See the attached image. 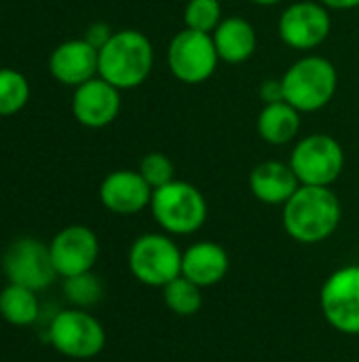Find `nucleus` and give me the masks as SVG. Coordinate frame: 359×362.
<instances>
[{"instance_id":"f257e3e1","label":"nucleus","mask_w":359,"mask_h":362,"mask_svg":"<svg viewBox=\"0 0 359 362\" xmlns=\"http://www.w3.org/2000/svg\"><path fill=\"white\" fill-rule=\"evenodd\" d=\"M281 208V225L286 233L294 242L307 246L326 242L334 235L343 218L341 199L330 187L300 185Z\"/></svg>"},{"instance_id":"f03ea898","label":"nucleus","mask_w":359,"mask_h":362,"mask_svg":"<svg viewBox=\"0 0 359 362\" xmlns=\"http://www.w3.org/2000/svg\"><path fill=\"white\" fill-rule=\"evenodd\" d=\"M154 66L150 38L140 30H116L99 49V72L104 81L121 91L144 85Z\"/></svg>"},{"instance_id":"7ed1b4c3","label":"nucleus","mask_w":359,"mask_h":362,"mask_svg":"<svg viewBox=\"0 0 359 362\" xmlns=\"http://www.w3.org/2000/svg\"><path fill=\"white\" fill-rule=\"evenodd\" d=\"M286 102L298 112H317L326 108L339 87V72L324 55H305L281 76Z\"/></svg>"},{"instance_id":"20e7f679","label":"nucleus","mask_w":359,"mask_h":362,"mask_svg":"<svg viewBox=\"0 0 359 362\" xmlns=\"http://www.w3.org/2000/svg\"><path fill=\"white\" fill-rule=\"evenodd\" d=\"M150 212L169 235H193L207 221L205 195L186 180H171L152 191Z\"/></svg>"},{"instance_id":"39448f33","label":"nucleus","mask_w":359,"mask_h":362,"mask_svg":"<svg viewBox=\"0 0 359 362\" xmlns=\"http://www.w3.org/2000/svg\"><path fill=\"white\" fill-rule=\"evenodd\" d=\"M127 265L131 276L150 288H163L182 276V250L169 233H144L129 246Z\"/></svg>"},{"instance_id":"423d86ee","label":"nucleus","mask_w":359,"mask_h":362,"mask_svg":"<svg viewBox=\"0 0 359 362\" xmlns=\"http://www.w3.org/2000/svg\"><path fill=\"white\" fill-rule=\"evenodd\" d=\"M288 163L300 185L332 187L345 170V151L334 136L311 134L294 144Z\"/></svg>"},{"instance_id":"0eeeda50","label":"nucleus","mask_w":359,"mask_h":362,"mask_svg":"<svg viewBox=\"0 0 359 362\" xmlns=\"http://www.w3.org/2000/svg\"><path fill=\"white\" fill-rule=\"evenodd\" d=\"M49 341L66 358L89 361L102 354L106 348V331L102 322L87 310L70 308L59 314L49 325Z\"/></svg>"},{"instance_id":"6e6552de","label":"nucleus","mask_w":359,"mask_h":362,"mask_svg":"<svg viewBox=\"0 0 359 362\" xmlns=\"http://www.w3.org/2000/svg\"><path fill=\"white\" fill-rule=\"evenodd\" d=\"M220 57L212 34L180 30L167 47V68L169 72L186 85H201L214 76Z\"/></svg>"},{"instance_id":"1a4fd4ad","label":"nucleus","mask_w":359,"mask_h":362,"mask_svg":"<svg viewBox=\"0 0 359 362\" xmlns=\"http://www.w3.org/2000/svg\"><path fill=\"white\" fill-rule=\"evenodd\" d=\"M2 272L8 282L28 286L36 293L59 278L51 261L49 244L30 235L17 238L6 246L2 255Z\"/></svg>"},{"instance_id":"9d476101","label":"nucleus","mask_w":359,"mask_h":362,"mask_svg":"<svg viewBox=\"0 0 359 362\" xmlns=\"http://www.w3.org/2000/svg\"><path fill=\"white\" fill-rule=\"evenodd\" d=\"M320 305L334 331L359 335V265H345L328 276L320 293Z\"/></svg>"},{"instance_id":"9b49d317","label":"nucleus","mask_w":359,"mask_h":362,"mask_svg":"<svg viewBox=\"0 0 359 362\" xmlns=\"http://www.w3.org/2000/svg\"><path fill=\"white\" fill-rule=\"evenodd\" d=\"M332 30L330 8L320 0H298L284 8L277 32L279 38L296 51L317 49Z\"/></svg>"},{"instance_id":"f8f14e48","label":"nucleus","mask_w":359,"mask_h":362,"mask_svg":"<svg viewBox=\"0 0 359 362\" xmlns=\"http://www.w3.org/2000/svg\"><path fill=\"white\" fill-rule=\"evenodd\" d=\"M53 267L59 278L93 272L99 257V240L87 225H68L49 242Z\"/></svg>"},{"instance_id":"ddd939ff","label":"nucleus","mask_w":359,"mask_h":362,"mask_svg":"<svg viewBox=\"0 0 359 362\" xmlns=\"http://www.w3.org/2000/svg\"><path fill=\"white\" fill-rule=\"evenodd\" d=\"M121 112V89L95 76L78 87L72 93V115L74 119L89 129H102L116 121Z\"/></svg>"},{"instance_id":"4468645a","label":"nucleus","mask_w":359,"mask_h":362,"mask_svg":"<svg viewBox=\"0 0 359 362\" xmlns=\"http://www.w3.org/2000/svg\"><path fill=\"white\" fill-rule=\"evenodd\" d=\"M102 206L118 216H133L150 208L152 187L138 170H114L99 185Z\"/></svg>"},{"instance_id":"2eb2a0df","label":"nucleus","mask_w":359,"mask_h":362,"mask_svg":"<svg viewBox=\"0 0 359 362\" xmlns=\"http://www.w3.org/2000/svg\"><path fill=\"white\" fill-rule=\"evenodd\" d=\"M51 76L68 87H78L99 72V51L85 38H72L57 45L49 55Z\"/></svg>"},{"instance_id":"dca6fc26","label":"nucleus","mask_w":359,"mask_h":362,"mask_svg":"<svg viewBox=\"0 0 359 362\" xmlns=\"http://www.w3.org/2000/svg\"><path fill=\"white\" fill-rule=\"evenodd\" d=\"M229 267V252L218 242L201 240L182 250V276L201 288H212L220 284L226 278Z\"/></svg>"},{"instance_id":"f3484780","label":"nucleus","mask_w":359,"mask_h":362,"mask_svg":"<svg viewBox=\"0 0 359 362\" xmlns=\"http://www.w3.org/2000/svg\"><path fill=\"white\" fill-rule=\"evenodd\" d=\"M252 195L267 206H284L300 187L294 170L286 161L269 159L258 163L248 178Z\"/></svg>"},{"instance_id":"a211bd4d","label":"nucleus","mask_w":359,"mask_h":362,"mask_svg":"<svg viewBox=\"0 0 359 362\" xmlns=\"http://www.w3.org/2000/svg\"><path fill=\"white\" fill-rule=\"evenodd\" d=\"M216 51L220 62L226 64H243L248 62L258 47L256 28L245 17H224L220 25L212 32Z\"/></svg>"},{"instance_id":"6ab92c4d","label":"nucleus","mask_w":359,"mask_h":362,"mask_svg":"<svg viewBox=\"0 0 359 362\" xmlns=\"http://www.w3.org/2000/svg\"><path fill=\"white\" fill-rule=\"evenodd\" d=\"M300 115L303 112H298L288 102L264 104L256 119L258 136L273 146L290 144L292 140H296L300 132Z\"/></svg>"},{"instance_id":"aec40b11","label":"nucleus","mask_w":359,"mask_h":362,"mask_svg":"<svg viewBox=\"0 0 359 362\" xmlns=\"http://www.w3.org/2000/svg\"><path fill=\"white\" fill-rule=\"evenodd\" d=\"M40 314L36 291L8 282L0 291V316L13 327H30Z\"/></svg>"},{"instance_id":"412c9836","label":"nucleus","mask_w":359,"mask_h":362,"mask_svg":"<svg viewBox=\"0 0 359 362\" xmlns=\"http://www.w3.org/2000/svg\"><path fill=\"white\" fill-rule=\"evenodd\" d=\"M161 291H163L165 308L180 318H190L199 314L203 308V288L184 276H178L176 280L165 284Z\"/></svg>"},{"instance_id":"4be33fe9","label":"nucleus","mask_w":359,"mask_h":362,"mask_svg":"<svg viewBox=\"0 0 359 362\" xmlns=\"http://www.w3.org/2000/svg\"><path fill=\"white\" fill-rule=\"evenodd\" d=\"M30 102V83L15 68H0V117L21 112Z\"/></svg>"},{"instance_id":"5701e85b","label":"nucleus","mask_w":359,"mask_h":362,"mask_svg":"<svg viewBox=\"0 0 359 362\" xmlns=\"http://www.w3.org/2000/svg\"><path fill=\"white\" fill-rule=\"evenodd\" d=\"M63 295L74 308L87 310L102 301L104 286H102V280L93 272H87V274H78L72 278H63Z\"/></svg>"},{"instance_id":"b1692460","label":"nucleus","mask_w":359,"mask_h":362,"mask_svg":"<svg viewBox=\"0 0 359 362\" xmlns=\"http://www.w3.org/2000/svg\"><path fill=\"white\" fill-rule=\"evenodd\" d=\"M220 0H188L184 6V28L212 34L222 21Z\"/></svg>"},{"instance_id":"393cba45","label":"nucleus","mask_w":359,"mask_h":362,"mask_svg":"<svg viewBox=\"0 0 359 362\" xmlns=\"http://www.w3.org/2000/svg\"><path fill=\"white\" fill-rule=\"evenodd\" d=\"M138 172L142 174V178L154 189L159 187H165L167 182L176 180V168H174V161L165 155V153H159V151H152L148 155L142 157L140 161V168Z\"/></svg>"},{"instance_id":"a878e982","label":"nucleus","mask_w":359,"mask_h":362,"mask_svg":"<svg viewBox=\"0 0 359 362\" xmlns=\"http://www.w3.org/2000/svg\"><path fill=\"white\" fill-rule=\"evenodd\" d=\"M258 95L264 104H275V102H286V93H284V83L281 78H267L262 81Z\"/></svg>"},{"instance_id":"bb28decb","label":"nucleus","mask_w":359,"mask_h":362,"mask_svg":"<svg viewBox=\"0 0 359 362\" xmlns=\"http://www.w3.org/2000/svg\"><path fill=\"white\" fill-rule=\"evenodd\" d=\"M114 32L110 30V25L108 23H102V21H97V23H91L89 28H87V32H85V40H89L97 51L110 40V36H112Z\"/></svg>"},{"instance_id":"cd10ccee","label":"nucleus","mask_w":359,"mask_h":362,"mask_svg":"<svg viewBox=\"0 0 359 362\" xmlns=\"http://www.w3.org/2000/svg\"><path fill=\"white\" fill-rule=\"evenodd\" d=\"M326 8H334V11H351L358 8L359 0H320Z\"/></svg>"},{"instance_id":"c85d7f7f","label":"nucleus","mask_w":359,"mask_h":362,"mask_svg":"<svg viewBox=\"0 0 359 362\" xmlns=\"http://www.w3.org/2000/svg\"><path fill=\"white\" fill-rule=\"evenodd\" d=\"M250 2L258 6H275V4H281L284 0H250Z\"/></svg>"}]
</instances>
